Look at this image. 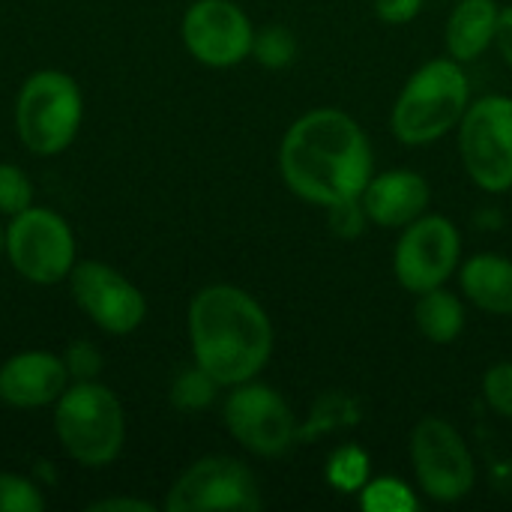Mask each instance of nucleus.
I'll return each instance as SVG.
<instances>
[{
  "mask_svg": "<svg viewBox=\"0 0 512 512\" xmlns=\"http://www.w3.org/2000/svg\"><path fill=\"white\" fill-rule=\"evenodd\" d=\"M3 249H6V234L0 231V252H3Z\"/></svg>",
  "mask_w": 512,
  "mask_h": 512,
  "instance_id": "nucleus-31",
  "label": "nucleus"
},
{
  "mask_svg": "<svg viewBox=\"0 0 512 512\" xmlns=\"http://www.w3.org/2000/svg\"><path fill=\"white\" fill-rule=\"evenodd\" d=\"M468 105L471 84L465 63L453 57H435L417 66L399 90L390 111V129L402 144L426 147L453 132L462 123Z\"/></svg>",
  "mask_w": 512,
  "mask_h": 512,
  "instance_id": "nucleus-3",
  "label": "nucleus"
},
{
  "mask_svg": "<svg viewBox=\"0 0 512 512\" xmlns=\"http://www.w3.org/2000/svg\"><path fill=\"white\" fill-rule=\"evenodd\" d=\"M459 285L465 297L489 312V315H512V261L495 252L471 255L465 264H459Z\"/></svg>",
  "mask_w": 512,
  "mask_h": 512,
  "instance_id": "nucleus-17",
  "label": "nucleus"
},
{
  "mask_svg": "<svg viewBox=\"0 0 512 512\" xmlns=\"http://www.w3.org/2000/svg\"><path fill=\"white\" fill-rule=\"evenodd\" d=\"M165 510H261V492L243 462L231 456H207L180 474L168 492Z\"/></svg>",
  "mask_w": 512,
  "mask_h": 512,
  "instance_id": "nucleus-11",
  "label": "nucleus"
},
{
  "mask_svg": "<svg viewBox=\"0 0 512 512\" xmlns=\"http://www.w3.org/2000/svg\"><path fill=\"white\" fill-rule=\"evenodd\" d=\"M189 342L195 363L222 387L255 381L273 357V321L237 285H207L189 303Z\"/></svg>",
  "mask_w": 512,
  "mask_h": 512,
  "instance_id": "nucleus-2",
  "label": "nucleus"
},
{
  "mask_svg": "<svg viewBox=\"0 0 512 512\" xmlns=\"http://www.w3.org/2000/svg\"><path fill=\"white\" fill-rule=\"evenodd\" d=\"M327 483L336 492L357 495L369 483V456L357 444H342L327 459Z\"/></svg>",
  "mask_w": 512,
  "mask_h": 512,
  "instance_id": "nucleus-19",
  "label": "nucleus"
},
{
  "mask_svg": "<svg viewBox=\"0 0 512 512\" xmlns=\"http://www.w3.org/2000/svg\"><path fill=\"white\" fill-rule=\"evenodd\" d=\"M462 264V234L447 216H420L402 228V237L393 249L396 282L408 294H426L441 288Z\"/></svg>",
  "mask_w": 512,
  "mask_h": 512,
  "instance_id": "nucleus-8",
  "label": "nucleus"
},
{
  "mask_svg": "<svg viewBox=\"0 0 512 512\" xmlns=\"http://www.w3.org/2000/svg\"><path fill=\"white\" fill-rule=\"evenodd\" d=\"M63 363H66V369H69V375H75L78 381H93L96 372L102 369V357H99V354L93 351V345H87V342L72 345V348L66 351Z\"/></svg>",
  "mask_w": 512,
  "mask_h": 512,
  "instance_id": "nucleus-27",
  "label": "nucleus"
},
{
  "mask_svg": "<svg viewBox=\"0 0 512 512\" xmlns=\"http://www.w3.org/2000/svg\"><path fill=\"white\" fill-rule=\"evenodd\" d=\"M222 384L210 375V372H204L198 363L192 366V369H183L180 375H177V381H174V387H171V402H174V408H180V411H201V408H207L213 399H216V390H219Z\"/></svg>",
  "mask_w": 512,
  "mask_h": 512,
  "instance_id": "nucleus-22",
  "label": "nucleus"
},
{
  "mask_svg": "<svg viewBox=\"0 0 512 512\" xmlns=\"http://www.w3.org/2000/svg\"><path fill=\"white\" fill-rule=\"evenodd\" d=\"M120 512V510H129V512H153V504H147V501H129V498H108V501H96V504H90V512Z\"/></svg>",
  "mask_w": 512,
  "mask_h": 512,
  "instance_id": "nucleus-30",
  "label": "nucleus"
},
{
  "mask_svg": "<svg viewBox=\"0 0 512 512\" xmlns=\"http://www.w3.org/2000/svg\"><path fill=\"white\" fill-rule=\"evenodd\" d=\"M45 507V498L39 489L15 474H0V512H39Z\"/></svg>",
  "mask_w": 512,
  "mask_h": 512,
  "instance_id": "nucleus-24",
  "label": "nucleus"
},
{
  "mask_svg": "<svg viewBox=\"0 0 512 512\" xmlns=\"http://www.w3.org/2000/svg\"><path fill=\"white\" fill-rule=\"evenodd\" d=\"M255 27L234 0H195L183 15V45L213 69H228L252 57Z\"/></svg>",
  "mask_w": 512,
  "mask_h": 512,
  "instance_id": "nucleus-12",
  "label": "nucleus"
},
{
  "mask_svg": "<svg viewBox=\"0 0 512 512\" xmlns=\"http://www.w3.org/2000/svg\"><path fill=\"white\" fill-rule=\"evenodd\" d=\"M483 399L498 417L512 420V360H501V363L486 369V375H483Z\"/></svg>",
  "mask_w": 512,
  "mask_h": 512,
  "instance_id": "nucleus-23",
  "label": "nucleus"
},
{
  "mask_svg": "<svg viewBox=\"0 0 512 512\" xmlns=\"http://www.w3.org/2000/svg\"><path fill=\"white\" fill-rule=\"evenodd\" d=\"M411 468L426 498L438 504H456L471 495L477 483L474 456L462 432L444 417H423L408 441Z\"/></svg>",
  "mask_w": 512,
  "mask_h": 512,
  "instance_id": "nucleus-7",
  "label": "nucleus"
},
{
  "mask_svg": "<svg viewBox=\"0 0 512 512\" xmlns=\"http://www.w3.org/2000/svg\"><path fill=\"white\" fill-rule=\"evenodd\" d=\"M414 321H417V330L429 342L450 345L465 330V303L453 291H447L444 285L441 288H432L426 294H417Z\"/></svg>",
  "mask_w": 512,
  "mask_h": 512,
  "instance_id": "nucleus-18",
  "label": "nucleus"
},
{
  "mask_svg": "<svg viewBox=\"0 0 512 512\" xmlns=\"http://www.w3.org/2000/svg\"><path fill=\"white\" fill-rule=\"evenodd\" d=\"M501 6L495 0H459L444 27L447 54L459 63H471L495 45Z\"/></svg>",
  "mask_w": 512,
  "mask_h": 512,
  "instance_id": "nucleus-16",
  "label": "nucleus"
},
{
  "mask_svg": "<svg viewBox=\"0 0 512 512\" xmlns=\"http://www.w3.org/2000/svg\"><path fill=\"white\" fill-rule=\"evenodd\" d=\"M33 201V186L15 165H0V213H21Z\"/></svg>",
  "mask_w": 512,
  "mask_h": 512,
  "instance_id": "nucleus-25",
  "label": "nucleus"
},
{
  "mask_svg": "<svg viewBox=\"0 0 512 512\" xmlns=\"http://www.w3.org/2000/svg\"><path fill=\"white\" fill-rule=\"evenodd\" d=\"M366 222H369V213H366V207H363L360 198H348V201H339V204L327 207V225L342 240L360 237L363 228H366Z\"/></svg>",
  "mask_w": 512,
  "mask_h": 512,
  "instance_id": "nucleus-26",
  "label": "nucleus"
},
{
  "mask_svg": "<svg viewBox=\"0 0 512 512\" xmlns=\"http://www.w3.org/2000/svg\"><path fill=\"white\" fill-rule=\"evenodd\" d=\"M252 57L267 69H285L297 57V39L285 24H267L264 30H255Z\"/></svg>",
  "mask_w": 512,
  "mask_h": 512,
  "instance_id": "nucleus-21",
  "label": "nucleus"
},
{
  "mask_svg": "<svg viewBox=\"0 0 512 512\" xmlns=\"http://www.w3.org/2000/svg\"><path fill=\"white\" fill-rule=\"evenodd\" d=\"M6 252L24 279L36 285H54L72 273L75 237L54 210L27 207L15 213L12 225L6 228Z\"/></svg>",
  "mask_w": 512,
  "mask_h": 512,
  "instance_id": "nucleus-9",
  "label": "nucleus"
},
{
  "mask_svg": "<svg viewBox=\"0 0 512 512\" xmlns=\"http://www.w3.org/2000/svg\"><path fill=\"white\" fill-rule=\"evenodd\" d=\"M72 294H75L78 306L105 333H114V336L138 330L147 315V303H144L141 291L129 279H123L117 270H111L108 264L87 261V264L75 267L72 270Z\"/></svg>",
  "mask_w": 512,
  "mask_h": 512,
  "instance_id": "nucleus-13",
  "label": "nucleus"
},
{
  "mask_svg": "<svg viewBox=\"0 0 512 512\" xmlns=\"http://www.w3.org/2000/svg\"><path fill=\"white\" fill-rule=\"evenodd\" d=\"M54 429L63 450L90 468L117 459L126 435V420L117 396L93 381H78L57 399Z\"/></svg>",
  "mask_w": 512,
  "mask_h": 512,
  "instance_id": "nucleus-4",
  "label": "nucleus"
},
{
  "mask_svg": "<svg viewBox=\"0 0 512 512\" xmlns=\"http://www.w3.org/2000/svg\"><path fill=\"white\" fill-rule=\"evenodd\" d=\"M285 186L312 207L360 198L375 174V156L363 126L342 108H315L297 117L279 144Z\"/></svg>",
  "mask_w": 512,
  "mask_h": 512,
  "instance_id": "nucleus-1",
  "label": "nucleus"
},
{
  "mask_svg": "<svg viewBox=\"0 0 512 512\" xmlns=\"http://www.w3.org/2000/svg\"><path fill=\"white\" fill-rule=\"evenodd\" d=\"M225 426L240 447L255 456L273 459L291 450L300 435L291 405L267 384H237L225 399Z\"/></svg>",
  "mask_w": 512,
  "mask_h": 512,
  "instance_id": "nucleus-10",
  "label": "nucleus"
},
{
  "mask_svg": "<svg viewBox=\"0 0 512 512\" xmlns=\"http://www.w3.org/2000/svg\"><path fill=\"white\" fill-rule=\"evenodd\" d=\"M423 3L426 0H375V15L384 21V24H411L420 12H423Z\"/></svg>",
  "mask_w": 512,
  "mask_h": 512,
  "instance_id": "nucleus-28",
  "label": "nucleus"
},
{
  "mask_svg": "<svg viewBox=\"0 0 512 512\" xmlns=\"http://www.w3.org/2000/svg\"><path fill=\"white\" fill-rule=\"evenodd\" d=\"M81 126V90L57 69L30 75L15 102V129L30 153L54 156L66 150Z\"/></svg>",
  "mask_w": 512,
  "mask_h": 512,
  "instance_id": "nucleus-5",
  "label": "nucleus"
},
{
  "mask_svg": "<svg viewBox=\"0 0 512 512\" xmlns=\"http://www.w3.org/2000/svg\"><path fill=\"white\" fill-rule=\"evenodd\" d=\"M69 369L45 351L15 354L0 366V399L12 408H42L63 396Z\"/></svg>",
  "mask_w": 512,
  "mask_h": 512,
  "instance_id": "nucleus-15",
  "label": "nucleus"
},
{
  "mask_svg": "<svg viewBox=\"0 0 512 512\" xmlns=\"http://www.w3.org/2000/svg\"><path fill=\"white\" fill-rule=\"evenodd\" d=\"M459 132V159L471 183L489 195L512 189V96L489 93L468 105Z\"/></svg>",
  "mask_w": 512,
  "mask_h": 512,
  "instance_id": "nucleus-6",
  "label": "nucleus"
},
{
  "mask_svg": "<svg viewBox=\"0 0 512 512\" xmlns=\"http://www.w3.org/2000/svg\"><path fill=\"white\" fill-rule=\"evenodd\" d=\"M369 222L378 228H405L414 219H420L432 201L429 180L420 171L411 168H393L384 174H372L360 195Z\"/></svg>",
  "mask_w": 512,
  "mask_h": 512,
  "instance_id": "nucleus-14",
  "label": "nucleus"
},
{
  "mask_svg": "<svg viewBox=\"0 0 512 512\" xmlns=\"http://www.w3.org/2000/svg\"><path fill=\"white\" fill-rule=\"evenodd\" d=\"M495 45H498V51H501L504 63L512 69V6H504V9H501Z\"/></svg>",
  "mask_w": 512,
  "mask_h": 512,
  "instance_id": "nucleus-29",
  "label": "nucleus"
},
{
  "mask_svg": "<svg viewBox=\"0 0 512 512\" xmlns=\"http://www.w3.org/2000/svg\"><path fill=\"white\" fill-rule=\"evenodd\" d=\"M360 507L369 512H417L420 501L414 489L396 477H375L360 492Z\"/></svg>",
  "mask_w": 512,
  "mask_h": 512,
  "instance_id": "nucleus-20",
  "label": "nucleus"
}]
</instances>
